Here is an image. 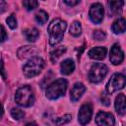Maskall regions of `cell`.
<instances>
[{
  "instance_id": "277c9868",
  "label": "cell",
  "mask_w": 126,
  "mask_h": 126,
  "mask_svg": "<svg viewBox=\"0 0 126 126\" xmlns=\"http://www.w3.org/2000/svg\"><path fill=\"white\" fill-rule=\"evenodd\" d=\"M16 102L24 107H29L33 104L34 101V94L32 90L29 86H24L18 89L15 94Z\"/></svg>"
},
{
  "instance_id": "7402d4cb",
  "label": "cell",
  "mask_w": 126,
  "mask_h": 126,
  "mask_svg": "<svg viewBox=\"0 0 126 126\" xmlns=\"http://www.w3.org/2000/svg\"><path fill=\"white\" fill-rule=\"evenodd\" d=\"M23 6L27 10L31 11V10H33L34 8H37L38 2L35 0H26V1H23Z\"/></svg>"
},
{
  "instance_id": "ba28073f",
  "label": "cell",
  "mask_w": 126,
  "mask_h": 126,
  "mask_svg": "<svg viewBox=\"0 0 126 126\" xmlns=\"http://www.w3.org/2000/svg\"><path fill=\"white\" fill-rule=\"evenodd\" d=\"M103 14H104L103 6L100 3H94L91 6L89 16H90V19L93 23L99 24L103 19Z\"/></svg>"
},
{
  "instance_id": "d4e9b609",
  "label": "cell",
  "mask_w": 126,
  "mask_h": 126,
  "mask_svg": "<svg viewBox=\"0 0 126 126\" xmlns=\"http://www.w3.org/2000/svg\"><path fill=\"white\" fill-rule=\"evenodd\" d=\"M6 22H7L8 26H9L11 29H16V28H17V20H16V18H15L14 15L9 16V17L6 19Z\"/></svg>"
},
{
  "instance_id": "30bf717a",
  "label": "cell",
  "mask_w": 126,
  "mask_h": 126,
  "mask_svg": "<svg viewBox=\"0 0 126 126\" xmlns=\"http://www.w3.org/2000/svg\"><path fill=\"white\" fill-rule=\"evenodd\" d=\"M124 59V53L122 51V49L120 48L119 44L115 43L111 49H110V55H109V60L111 61L112 64L114 65H118L120 64Z\"/></svg>"
},
{
  "instance_id": "6da1fadb",
  "label": "cell",
  "mask_w": 126,
  "mask_h": 126,
  "mask_svg": "<svg viewBox=\"0 0 126 126\" xmlns=\"http://www.w3.org/2000/svg\"><path fill=\"white\" fill-rule=\"evenodd\" d=\"M66 28H67L66 22L61 19H54L53 21H51V23L48 26L50 45H56L63 39V35Z\"/></svg>"
},
{
  "instance_id": "ffe728a7",
  "label": "cell",
  "mask_w": 126,
  "mask_h": 126,
  "mask_svg": "<svg viewBox=\"0 0 126 126\" xmlns=\"http://www.w3.org/2000/svg\"><path fill=\"white\" fill-rule=\"evenodd\" d=\"M69 32H70V34H72L74 36L80 35L82 32V27H81L80 22H78V21L73 22V24L71 25V27L69 29Z\"/></svg>"
},
{
  "instance_id": "e0dca14e",
  "label": "cell",
  "mask_w": 126,
  "mask_h": 126,
  "mask_svg": "<svg viewBox=\"0 0 126 126\" xmlns=\"http://www.w3.org/2000/svg\"><path fill=\"white\" fill-rule=\"evenodd\" d=\"M24 34L29 41H35L39 36V32L35 28H29L24 31Z\"/></svg>"
},
{
  "instance_id": "8992f818",
  "label": "cell",
  "mask_w": 126,
  "mask_h": 126,
  "mask_svg": "<svg viewBox=\"0 0 126 126\" xmlns=\"http://www.w3.org/2000/svg\"><path fill=\"white\" fill-rule=\"evenodd\" d=\"M125 83H126V79L123 74H121V73L113 74L106 85V93L108 94H111L123 89L125 86Z\"/></svg>"
},
{
  "instance_id": "8fae6325",
  "label": "cell",
  "mask_w": 126,
  "mask_h": 126,
  "mask_svg": "<svg viewBox=\"0 0 126 126\" xmlns=\"http://www.w3.org/2000/svg\"><path fill=\"white\" fill-rule=\"evenodd\" d=\"M86 92V87L84 86V84L78 82L76 84H74V86L72 87L71 91H70V98L72 101H77L81 98V96L84 94V93Z\"/></svg>"
},
{
  "instance_id": "603a6c76",
  "label": "cell",
  "mask_w": 126,
  "mask_h": 126,
  "mask_svg": "<svg viewBox=\"0 0 126 126\" xmlns=\"http://www.w3.org/2000/svg\"><path fill=\"white\" fill-rule=\"evenodd\" d=\"M11 115H12V117H13L14 119L20 120V119H22V118L25 116V113H24V111L21 110L20 108H13V109L11 110Z\"/></svg>"
},
{
  "instance_id": "7a4b0ae2",
  "label": "cell",
  "mask_w": 126,
  "mask_h": 126,
  "mask_svg": "<svg viewBox=\"0 0 126 126\" xmlns=\"http://www.w3.org/2000/svg\"><path fill=\"white\" fill-rule=\"evenodd\" d=\"M44 66H45V62L41 57L33 56L24 65L23 67L24 75L27 78L35 77L43 70Z\"/></svg>"
},
{
  "instance_id": "9a60e30c",
  "label": "cell",
  "mask_w": 126,
  "mask_h": 126,
  "mask_svg": "<svg viewBox=\"0 0 126 126\" xmlns=\"http://www.w3.org/2000/svg\"><path fill=\"white\" fill-rule=\"evenodd\" d=\"M112 31L114 33L118 34V33H123L126 30V21L124 18H118L111 27Z\"/></svg>"
},
{
  "instance_id": "9c48e42d",
  "label": "cell",
  "mask_w": 126,
  "mask_h": 126,
  "mask_svg": "<svg viewBox=\"0 0 126 126\" xmlns=\"http://www.w3.org/2000/svg\"><path fill=\"white\" fill-rule=\"evenodd\" d=\"M95 123L98 126H113L115 120L111 113L99 111L95 116Z\"/></svg>"
},
{
  "instance_id": "4dcf8cb0",
  "label": "cell",
  "mask_w": 126,
  "mask_h": 126,
  "mask_svg": "<svg viewBox=\"0 0 126 126\" xmlns=\"http://www.w3.org/2000/svg\"><path fill=\"white\" fill-rule=\"evenodd\" d=\"M64 3H65L66 5H68V6H75V5L79 4L80 1H79V0H76V1H67V0H65Z\"/></svg>"
},
{
  "instance_id": "ac0fdd59",
  "label": "cell",
  "mask_w": 126,
  "mask_h": 126,
  "mask_svg": "<svg viewBox=\"0 0 126 126\" xmlns=\"http://www.w3.org/2000/svg\"><path fill=\"white\" fill-rule=\"evenodd\" d=\"M33 53H34V49L31 46H24L18 50V56L21 59H25L29 56H32Z\"/></svg>"
},
{
  "instance_id": "7c38bea8",
  "label": "cell",
  "mask_w": 126,
  "mask_h": 126,
  "mask_svg": "<svg viewBox=\"0 0 126 126\" xmlns=\"http://www.w3.org/2000/svg\"><path fill=\"white\" fill-rule=\"evenodd\" d=\"M89 56L92 59H95V60H102L104 59L105 55H106V48L103 46H97V47H94L89 51Z\"/></svg>"
},
{
  "instance_id": "f1b7e54d",
  "label": "cell",
  "mask_w": 126,
  "mask_h": 126,
  "mask_svg": "<svg viewBox=\"0 0 126 126\" xmlns=\"http://www.w3.org/2000/svg\"><path fill=\"white\" fill-rule=\"evenodd\" d=\"M0 74L2 75L3 79H6L7 74H6V71H5V68H4V63H3L2 60H0Z\"/></svg>"
},
{
  "instance_id": "5b68a950",
  "label": "cell",
  "mask_w": 126,
  "mask_h": 126,
  "mask_svg": "<svg viewBox=\"0 0 126 126\" xmlns=\"http://www.w3.org/2000/svg\"><path fill=\"white\" fill-rule=\"evenodd\" d=\"M107 72H108V68L106 65L102 63H94L91 67L88 77L92 83H99L106 76Z\"/></svg>"
},
{
  "instance_id": "2e32d148",
  "label": "cell",
  "mask_w": 126,
  "mask_h": 126,
  "mask_svg": "<svg viewBox=\"0 0 126 126\" xmlns=\"http://www.w3.org/2000/svg\"><path fill=\"white\" fill-rule=\"evenodd\" d=\"M75 69V64L72 59L64 60L60 65V70L63 75H70Z\"/></svg>"
},
{
  "instance_id": "3957f363",
  "label": "cell",
  "mask_w": 126,
  "mask_h": 126,
  "mask_svg": "<svg viewBox=\"0 0 126 126\" xmlns=\"http://www.w3.org/2000/svg\"><path fill=\"white\" fill-rule=\"evenodd\" d=\"M66 90H67V81L65 79H58L47 87L45 91V94L46 97L49 99H57L62 95H64Z\"/></svg>"
},
{
  "instance_id": "4316f807",
  "label": "cell",
  "mask_w": 126,
  "mask_h": 126,
  "mask_svg": "<svg viewBox=\"0 0 126 126\" xmlns=\"http://www.w3.org/2000/svg\"><path fill=\"white\" fill-rule=\"evenodd\" d=\"M7 38V32L3 26L0 25V42H3Z\"/></svg>"
},
{
  "instance_id": "52a82bcc",
  "label": "cell",
  "mask_w": 126,
  "mask_h": 126,
  "mask_svg": "<svg viewBox=\"0 0 126 126\" xmlns=\"http://www.w3.org/2000/svg\"><path fill=\"white\" fill-rule=\"evenodd\" d=\"M93 115V106L90 102L84 103L80 110H79V114H78V120L80 122L81 125H86L91 121Z\"/></svg>"
},
{
  "instance_id": "4fadbf2b",
  "label": "cell",
  "mask_w": 126,
  "mask_h": 126,
  "mask_svg": "<svg viewBox=\"0 0 126 126\" xmlns=\"http://www.w3.org/2000/svg\"><path fill=\"white\" fill-rule=\"evenodd\" d=\"M125 95L124 94H119L118 96L115 99V109L118 114L124 115L126 111V104H125Z\"/></svg>"
},
{
  "instance_id": "5bb4252c",
  "label": "cell",
  "mask_w": 126,
  "mask_h": 126,
  "mask_svg": "<svg viewBox=\"0 0 126 126\" xmlns=\"http://www.w3.org/2000/svg\"><path fill=\"white\" fill-rule=\"evenodd\" d=\"M124 2L123 1H109L107 3L108 5V13L109 15L115 16L117 14H119L122 11V6H123Z\"/></svg>"
},
{
  "instance_id": "1f68e13d",
  "label": "cell",
  "mask_w": 126,
  "mask_h": 126,
  "mask_svg": "<svg viewBox=\"0 0 126 126\" xmlns=\"http://www.w3.org/2000/svg\"><path fill=\"white\" fill-rule=\"evenodd\" d=\"M3 112H4V110H3V106H2V104L0 103V117L3 115Z\"/></svg>"
},
{
  "instance_id": "484cf974",
  "label": "cell",
  "mask_w": 126,
  "mask_h": 126,
  "mask_svg": "<svg viewBox=\"0 0 126 126\" xmlns=\"http://www.w3.org/2000/svg\"><path fill=\"white\" fill-rule=\"evenodd\" d=\"M93 36H94V38L95 40H103V39L105 38V33H104L102 31L97 30V31H94V32Z\"/></svg>"
},
{
  "instance_id": "d6986e66",
  "label": "cell",
  "mask_w": 126,
  "mask_h": 126,
  "mask_svg": "<svg viewBox=\"0 0 126 126\" xmlns=\"http://www.w3.org/2000/svg\"><path fill=\"white\" fill-rule=\"evenodd\" d=\"M66 52V47L64 46H61V47H57L55 48L54 50H52L50 52V59H51V62L55 63L59 57H61V55H63L64 53Z\"/></svg>"
},
{
  "instance_id": "44dd1931",
  "label": "cell",
  "mask_w": 126,
  "mask_h": 126,
  "mask_svg": "<svg viewBox=\"0 0 126 126\" xmlns=\"http://www.w3.org/2000/svg\"><path fill=\"white\" fill-rule=\"evenodd\" d=\"M35 20H36V22H37L38 24L43 25V24H45V23L47 22V20H48V15H47V13H46L45 11L39 10V11L35 14Z\"/></svg>"
},
{
  "instance_id": "f546056e",
  "label": "cell",
  "mask_w": 126,
  "mask_h": 126,
  "mask_svg": "<svg viewBox=\"0 0 126 126\" xmlns=\"http://www.w3.org/2000/svg\"><path fill=\"white\" fill-rule=\"evenodd\" d=\"M7 10V3L3 0H0V14L4 13Z\"/></svg>"
},
{
  "instance_id": "cb8c5ba5",
  "label": "cell",
  "mask_w": 126,
  "mask_h": 126,
  "mask_svg": "<svg viewBox=\"0 0 126 126\" xmlns=\"http://www.w3.org/2000/svg\"><path fill=\"white\" fill-rule=\"evenodd\" d=\"M71 115L70 114H65V115H63V116H61V117H59V118H57L56 120H55V124L57 125V126H61V125H63V124H66V123H68L70 120H71Z\"/></svg>"
},
{
  "instance_id": "83f0119b",
  "label": "cell",
  "mask_w": 126,
  "mask_h": 126,
  "mask_svg": "<svg viewBox=\"0 0 126 126\" xmlns=\"http://www.w3.org/2000/svg\"><path fill=\"white\" fill-rule=\"evenodd\" d=\"M101 103L104 104L105 106H108L110 104V99L108 97V95L106 94H101Z\"/></svg>"
}]
</instances>
